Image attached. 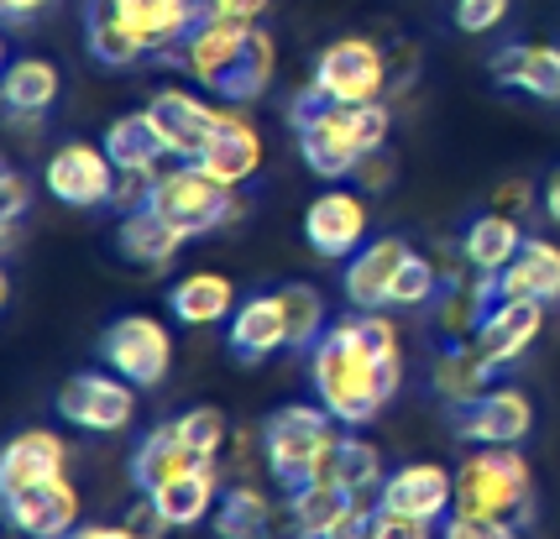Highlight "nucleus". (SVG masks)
I'll return each mask as SVG.
<instances>
[{"instance_id":"a211bd4d","label":"nucleus","mask_w":560,"mask_h":539,"mask_svg":"<svg viewBox=\"0 0 560 539\" xmlns=\"http://www.w3.org/2000/svg\"><path fill=\"white\" fill-rule=\"evenodd\" d=\"M225 351L236 362H268L278 351H289V309H283V289L252 294L236 304V315L225 319Z\"/></svg>"},{"instance_id":"09e8293b","label":"nucleus","mask_w":560,"mask_h":539,"mask_svg":"<svg viewBox=\"0 0 560 539\" xmlns=\"http://www.w3.org/2000/svg\"><path fill=\"white\" fill-rule=\"evenodd\" d=\"M357 184H362V189H388V184H393V157H388V148L377 152V157H366L362 173H357Z\"/></svg>"},{"instance_id":"bb28decb","label":"nucleus","mask_w":560,"mask_h":539,"mask_svg":"<svg viewBox=\"0 0 560 539\" xmlns=\"http://www.w3.org/2000/svg\"><path fill=\"white\" fill-rule=\"evenodd\" d=\"M100 142H105V152L116 157L121 173H163L173 157L168 137L152 121V110H126V116H116V121L105 126Z\"/></svg>"},{"instance_id":"2eb2a0df","label":"nucleus","mask_w":560,"mask_h":539,"mask_svg":"<svg viewBox=\"0 0 560 539\" xmlns=\"http://www.w3.org/2000/svg\"><path fill=\"white\" fill-rule=\"evenodd\" d=\"M539 325H545V304L535 298H513V294H498L482 309L477 330H471V345L488 356L492 372H509L529 345L539 341Z\"/></svg>"},{"instance_id":"f03ea898","label":"nucleus","mask_w":560,"mask_h":539,"mask_svg":"<svg viewBox=\"0 0 560 539\" xmlns=\"http://www.w3.org/2000/svg\"><path fill=\"white\" fill-rule=\"evenodd\" d=\"M210 0H84V48L100 69L178 63Z\"/></svg>"},{"instance_id":"4c0bfd02","label":"nucleus","mask_w":560,"mask_h":539,"mask_svg":"<svg viewBox=\"0 0 560 539\" xmlns=\"http://www.w3.org/2000/svg\"><path fill=\"white\" fill-rule=\"evenodd\" d=\"M178 430H184V441L195 445L199 456H215L225 450V441H231V424H225V414L220 409H210V403H199V409H184L178 414Z\"/></svg>"},{"instance_id":"473e14b6","label":"nucleus","mask_w":560,"mask_h":539,"mask_svg":"<svg viewBox=\"0 0 560 539\" xmlns=\"http://www.w3.org/2000/svg\"><path fill=\"white\" fill-rule=\"evenodd\" d=\"M289 508H293V524H299L304 539H330L346 518L362 508V497L336 488V482H310V488L289 492Z\"/></svg>"},{"instance_id":"a878e982","label":"nucleus","mask_w":560,"mask_h":539,"mask_svg":"<svg viewBox=\"0 0 560 539\" xmlns=\"http://www.w3.org/2000/svg\"><path fill=\"white\" fill-rule=\"evenodd\" d=\"M524 221L518 215H509V210H482V215H471L462 231V257L471 272H488V278H498V272L509 268L513 257H518V246H524Z\"/></svg>"},{"instance_id":"e433bc0d","label":"nucleus","mask_w":560,"mask_h":539,"mask_svg":"<svg viewBox=\"0 0 560 539\" xmlns=\"http://www.w3.org/2000/svg\"><path fill=\"white\" fill-rule=\"evenodd\" d=\"M440 289H445L440 262L435 257H424V251H415V257L404 262V272H398V283H393L388 309H430V304L440 298Z\"/></svg>"},{"instance_id":"7ed1b4c3","label":"nucleus","mask_w":560,"mask_h":539,"mask_svg":"<svg viewBox=\"0 0 560 539\" xmlns=\"http://www.w3.org/2000/svg\"><path fill=\"white\" fill-rule=\"evenodd\" d=\"M289 131L299 142V157L304 168L325 178V184H346L362 173L366 157L388 148L393 131V110L388 99H325L315 84H304L299 95L289 99Z\"/></svg>"},{"instance_id":"7c9ffc66","label":"nucleus","mask_w":560,"mask_h":539,"mask_svg":"<svg viewBox=\"0 0 560 539\" xmlns=\"http://www.w3.org/2000/svg\"><path fill=\"white\" fill-rule=\"evenodd\" d=\"M498 289L513 298H535V304H560V246L545 236H524L518 257L498 272Z\"/></svg>"},{"instance_id":"2f4dec72","label":"nucleus","mask_w":560,"mask_h":539,"mask_svg":"<svg viewBox=\"0 0 560 539\" xmlns=\"http://www.w3.org/2000/svg\"><path fill=\"white\" fill-rule=\"evenodd\" d=\"M184 242H189V236H184L173 221H163L152 204H142V210L121 215V231H116L121 257H126V262H137V268H168Z\"/></svg>"},{"instance_id":"79ce46f5","label":"nucleus","mask_w":560,"mask_h":539,"mask_svg":"<svg viewBox=\"0 0 560 539\" xmlns=\"http://www.w3.org/2000/svg\"><path fill=\"white\" fill-rule=\"evenodd\" d=\"M435 524L409 514H393V508H372V539H430Z\"/></svg>"},{"instance_id":"423d86ee","label":"nucleus","mask_w":560,"mask_h":539,"mask_svg":"<svg viewBox=\"0 0 560 539\" xmlns=\"http://www.w3.org/2000/svg\"><path fill=\"white\" fill-rule=\"evenodd\" d=\"M152 210L195 242V236H210V231H220V225H231L242 215V189H231V184H220L215 173H205L199 163L178 157L173 168L158 173Z\"/></svg>"},{"instance_id":"1a4fd4ad","label":"nucleus","mask_w":560,"mask_h":539,"mask_svg":"<svg viewBox=\"0 0 560 539\" xmlns=\"http://www.w3.org/2000/svg\"><path fill=\"white\" fill-rule=\"evenodd\" d=\"M100 362L137 388H158L173 367V336L158 315H116L100 330Z\"/></svg>"},{"instance_id":"5701e85b","label":"nucleus","mask_w":560,"mask_h":539,"mask_svg":"<svg viewBox=\"0 0 560 539\" xmlns=\"http://www.w3.org/2000/svg\"><path fill=\"white\" fill-rule=\"evenodd\" d=\"M147 110H152L158 131L168 137L173 157L195 163L199 148H205V142H210V131H215V110H220V105L199 99L195 90H178V84H168V90H158V95L147 99Z\"/></svg>"},{"instance_id":"4468645a","label":"nucleus","mask_w":560,"mask_h":539,"mask_svg":"<svg viewBox=\"0 0 560 539\" xmlns=\"http://www.w3.org/2000/svg\"><path fill=\"white\" fill-rule=\"evenodd\" d=\"M377 508H393V514L424 518V524H445L451 508H456V471L440 461H404L393 466L377 488Z\"/></svg>"},{"instance_id":"412c9836","label":"nucleus","mask_w":560,"mask_h":539,"mask_svg":"<svg viewBox=\"0 0 560 539\" xmlns=\"http://www.w3.org/2000/svg\"><path fill=\"white\" fill-rule=\"evenodd\" d=\"M0 508H5L11 529H22L32 539H63L79 529V492H73L69 477H52L43 488L11 492V497H0Z\"/></svg>"},{"instance_id":"393cba45","label":"nucleus","mask_w":560,"mask_h":539,"mask_svg":"<svg viewBox=\"0 0 560 539\" xmlns=\"http://www.w3.org/2000/svg\"><path fill=\"white\" fill-rule=\"evenodd\" d=\"M215 456H199L195 445L184 441V430H178V419H163V424H152L137 450H131V482L142 492L163 488L173 477H184V471H195V466H210Z\"/></svg>"},{"instance_id":"a18cd8bd","label":"nucleus","mask_w":560,"mask_h":539,"mask_svg":"<svg viewBox=\"0 0 560 539\" xmlns=\"http://www.w3.org/2000/svg\"><path fill=\"white\" fill-rule=\"evenodd\" d=\"M388 69H393V90H404L419 74V48L415 43H393L388 48Z\"/></svg>"},{"instance_id":"cd10ccee","label":"nucleus","mask_w":560,"mask_h":539,"mask_svg":"<svg viewBox=\"0 0 560 539\" xmlns=\"http://www.w3.org/2000/svg\"><path fill=\"white\" fill-rule=\"evenodd\" d=\"M498 383V372L488 367V356L471 341H440L435 362H430V392L440 403H471L477 392H488Z\"/></svg>"},{"instance_id":"f257e3e1","label":"nucleus","mask_w":560,"mask_h":539,"mask_svg":"<svg viewBox=\"0 0 560 539\" xmlns=\"http://www.w3.org/2000/svg\"><path fill=\"white\" fill-rule=\"evenodd\" d=\"M398 388H404V341L388 309H351L330 319V330L310 351L315 403H325L346 430H362L398 398Z\"/></svg>"},{"instance_id":"9d476101","label":"nucleus","mask_w":560,"mask_h":539,"mask_svg":"<svg viewBox=\"0 0 560 539\" xmlns=\"http://www.w3.org/2000/svg\"><path fill=\"white\" fill-rule=\"evenodd\" d=\"M445 419L462 445H524L535 430V398L518 383H492L471 403H451Z\"/></svg>"},{"instance_id":"b1692460","label":"nucleus","mask_w":560,"mask_h":539,"mask_svg":"<svg viewBox=\"0 0 560 539\" xmlns=\"http://www.w3.org/2000/svg\"><path fill=\"white\" fill-rule=\"evenodd\" d=\"M492 79L513 90L556 105L560 99V43H503L492 52Z\"/></svg>"},{"instance_id":"6ab92c4d","label":"nucleus","mask_w":560,"mask_h":539,"mask_svg":"<svg viewBox=\"0 0 560 539\" xmlns=\"http://www.w3.org/2000/svg\"><path fill=\"white\" fill-rule=\"evenodd\" d=\"M409 257H415V242H404V236H377V242H366L357 257H346L341 262L346 304H351V309H388L393 283H398V272H404Z\"/></svg>"},{"instance_id":"58836bf2","label":"nucleus","mask_w":560,"mask_h":539,"mask_svg":"<svg viewBox=\"0 0 560 539\" xmlns=\"http://www.w3.org/2000/svg\"><path fill=\"white\" fill-rule=\"evenodd\" d=\"M513 0H451V22L471 32V37H482V32H498V26L509 22Z\"/></svg>"},{"instance_id":"f704fd0d","label":"nucleus","mask_w":560,"mask_h":539,"mask_svg":"<svg viewBox=\"0 0 560 539\" xmlns=\"http://www.w3.org/2000/svg\"><path fill=\"white\" fill-rule=\"evenodd\" d=\"M283 309H289V351H315L319 336L330 330V304L315 283H283Z\"/></svg>"},{"instance_id":"f3484780","label":"nucleus","mask_w":560,"mask_h":539,"mask_svg":"<svg viewBox=\"0 0 560 539\" xmlns=\"http://www.w3.org/2000/svg\"><path fill=\"white\" fill-rule=\"evenodd\" d=\"M210 529H215V539H304L293 524L289 492H283V503H272L268 492H257L252 482H236V488L220 492Z\"/></svg>"},{"instance_id":"9b49d317","label":"nucleus","mask_w":560,"mask_h":539,"mask_svg":"<svg viewBox=\"0 0 560 539\" xmlns=\"http://www.w3.org/2000/svg\"><path fill=\"white\" fill-rule=\"evenodd\" d=\"M116 157L105 152V142H63L43 168V189L69 210H105L116 199Z\"/></svg>"},{"instance_id":"39448f33","label":"nucleus","mask_w":560,"mask_h":539,"mask_svg":"<svg viewBox=\"0 0 560 539\" xmlns=\"http://www.w3.org/2000/svg\"><path fill=\"white\" fill-rule=\"evenodd\" d=\"M456 508L503 518L513 529L535 524V471L518 456V445H477L456 466Z\"/></svg>"},{"instance_id":"dca6fc26","label":"nucleus","mask_w":560,"mask_h":539,"mask_svg":"<svg viewBox=\"0 0 560 539\" xmlns=\"http://www.w3.org/2000/svg\"><path fill=\"white\" fill-rule=\"evenodd\" d=\"M246 105H220L215 110V131H210V142L199 148V168L215 173L220 184H231V189H242L252 184L257 173H262V131L252 116H242Z\"/></svg>"},{"instance_id":"c85d7f7f","label":"nucleus","mask_w":560,"mask_h":539,"mask_svg":"<svg viewBox=\"0 0 560 539\" xmlns=\"http://www.w3.org/2000/svg\"><path fill=\"white\" fill-rule=\"evenodd\" d=\"M220 492H225L220 488V461H210V466H195V471L163 482V488H152L147 497L158 503V514L168 518V529H199L205 518L215 514Z\"/></svg>"},{"instance_id":"ea45409f","label":"nucleus","mask_w":560,"mask_h":539,"mask_svg":"<svg viewBox=\"0 0 560 539\" xmlns=\"http://www.w3.org/2000/svg\"><path fill=\"white\" fill-rule=\"evenodd\" d=\"M440 539H518V529H513V524H503V518L451 508V518L440 524Z\"/></svg>"},{"instance_id":"37998d69","label":"nucleus","mask_w":560,"mask_h":539,"mask_svg":"<svg viewBox=\"0 0 560 539\" xmlns=\"http://www.w3.org/2000/svg\"><path fill=\"white\" fill-rule=\"evenodd\" d=\"M152 189H158V173H121V178H116L110 210H116V215H131V210L152 204Z\"/></svg>"},{"instance_id":"8fccbe9b","label":"nucleus","mask_w":560,"mask_h":539,"mask_svg":"<svg viewBox=\"0 0 560 539\" xmlns=\"http://www.w3.org/2000/svg\"><path fill=\"white\" fill-rule=\"evenodd\" d=\"M63 539H142V535H137L131 524H79V529Z\"/></svg>"},{"instance_id":"de8ad7c7","label":"nucleus","mask_w":560,"mask_h":539,"mask_svg":"<svg viewBox=\"0 0 560 539\" xmlns=\"http://www.w3.org/2000/svg\"><path fill=\"white\" fill-rule=\"evenodd\" d=\"M272 0H210L215 16H236V22H262Z\"/></svg>"},{"instance_id":"4be33fe9","label":"nucleus","mask_w":560,"mask_h":539,"mask_svg":"<svg viewBox=\"0 0 560 539\" xmlns=\"http://www.w3.org/2000/svg\"><path fill=\"white\" fill-rule=\"evenodd\" d=\"M63 95V74L43 52H11L0 74V105L11 121H43Z\"/></svg>"},{"instance_id":"864d4df0","label":"nucleus","mask_w":560,"mask_h":539,"mask_svg":"<svg viewBox=\"0 0 560 539\" xmlns=\"http://www.w3.org/2000/svg\"><path fill=\"white\" fill-rule=\"evenodd\" d=\"M5 539H32V535H22V529H11V535H5Z\"/></svg>"},{"instance_id":"3c124183","label":"nucleus","mask_w":560,"mask_h":539,"mask_svg":"<svg viewBox=\"0 0 560 539\" xmlns=\"http://www.w3.org/2000/svg\"><path fill=\"white\" fill-rule=\"evenodd\" d=\"M372 508H377V503H362V508L346 518V524L330 539H372Z\"/></svg>"},{"instance_id":"0eeeda50","label":"nucleus","mask_w":560,"mask_h":539,"mask_svg":"<svg viewBox=\"0 0 560 539\" xmlns=\"http://www.w3.org/2000/svg\"><path fill=\"white\" fill-rule=\"evenodd\" d=\"M310 84L325 99H388L393 90V69H388V48L372 43V37H336L315 52L310 63Z\"/></svg>"},{"instance_id":"ddd939ff","label":"nucleus","mask_w":560,"mask_h":539,"mask_svg":"<svg viewBox=\"0 0 560 539\" xmlns=\"http://www.w3.org/2000/svg\"><path fill=\"white\" fill-rule=\"evenodd\" d=\"M372 215H366V195L362 189H351V184H330V189H319L310 199V210H304V242L315 257L325 262H346V257H357L372 236Z\"/></svg>"},{"instance_id":"72a5a7b5","label":"nucleus","mask_w":560,"mask_h":539,"mask_svg":"<svg viewBox=\"0 0 560 539\" xmlns=\"http://www.w3.org/2000/svg\"><path fill=\"white\" fill-rule=\"evenodd\" d=\"M388 466H383V450L372 441H362L357 430H346L341 445H336V466H330V482L346 492H357L362 503H377V488H383Z\"/></svg>"},{"instance_id":"f8f14e48","label":"nucleus","mask_w":560,"mask_h":539,"mask_svg":"<svg viewBox=\"0 0 560 539\" xmlns=\"http://www.w3.org/2000/svg\"><path fill=\"white\" fill-rule=\"evenodd\" d=\"M257 26L262 22H236V16H205L199 22V32L189 37V48H184V58H178V69L195 79L199 90H210V95H225V84L242 74L246 52H252V43H257Z\"/></svg>"},{"instance_id":"c03bdc74","label":"nucleus","mask_w":560,"mask_h":539,"mask_svg":"<svg viewBox=\"0 0 560 539\" xmlns=\"http://www.w3.org/2000/svg\"><path fill=\"white\" fill-rule=\"evenodd\" d=\"M492 204L524 221L529 210H539V189L529 184V178H509V184H498V189H492Z\"/></svg>"},{"instance_id":"c756f323","label":"nucleus","mask_w":560,"mask_h":539,"mask_svg":"<svg viewBox=\"0 0 560 539\" xmlns=\"http://www.w3.org/2000/svg\"><path fill=\"white\" fill-rule=\"evenodd\" d=\"M236 283L225 278V272H189V278H178L168 289V315L178 319V325H195V330H205V325H225V319L236 315Z\"/></svg>"},{"instance_id":"aec40b11","label":"nucleus","mask_w":560,"mask_h":539,"mask_svg":"<svg viewBox=\"0 0 560 539\" xmlns=\"http://www.w3.org/2000/svg\"><path fill=\"white\" fill-rule=\"evenodd\" d=\"M52 477H69V445L58 430H16L5 450H0V497L11 492H26V488H43Z\"/></svg>"},{"instance_id":"603ef678","label":"nucleus","mask_w":560,"mask_h":539,"mask_svg":"<svg viewBox=\"0 0 560 539\" xmlns=\"http://www.w3.org/2000/svg\"><path fill=\"white\" fill-rule=\"evenodd\" d=\"M539 210H545V221L560 225V168L545 178V195H539Z\"/></svg>"},{"instance_id":"a19ab883","label":"nucleus","mask_w":560,"mask_h":539,"mask_svg":"<svg viewBox=\"0 0 560 539\" xmlns=\"http://www.w3.org/2000/svg\"><path fill=\"white\" fill-rule=\"evenodd\" d=\"M26 204H32V184H26L22 168L0 173V225H22Z\"/></svg>"},{"instance_id":"49530a36","label":"nucleus","mask_w":560,"mask_h":539,"mask_svg":"<svg viewBox=\"0 0 560 539\" xmlns=\"http://www.w3.org/2000/svg\"><path fill=\"white\" fill-rule=\"evenodd\" d=\"M58 0H0V16L11 26H26V22H37V16H48Z\"/></svg>"},{"instance_id":"20e7f679","label":"nucleus","mask_w":560,"mask_h":539,"mask_svg":"<svg viewBox=\"0 0 560 539\" xmlns=\"http://www.w3.org/2000/svg\"><path fill=\"white\" fill-rule=\"evenodd\" d=\"M346 424L325 403H283L262 419V461L268 477L283 492H299L310 482H330L336 466V445H341Z\"/></svg>"},{"instance_id":"c9c22d12","label":"nucleus","mask_w":560,"mask_h":539,"mask_svg":"<svg viewBox=\"0 0 560 539\" xmlns=\"http://www.w3.org/2000/svg\"><path fill=\"white\" fill-rule=\"evenodd\" d=\"M272 74H278V43H272L268 26H257V43H252V52H246L242 74L225 84L220 105H257V99L272 90Z\"/></svg>"},{"instance_id":"6e6552de","label":"nucleus","mask_w":560,"mask_h":539,"mask_svg":"<svg viewBox=\"0 0 560 539\" xmlns=\"http://www.w3.org/2000/svg\"><path fill=\"white\" fill-rule=\"evenodd\" d=\"M137 383H126L121 372H73L58 383V398H52V409L63 424L73 430H84V435H121L131 414H137Z\"/></svg>"}]
</instances>
